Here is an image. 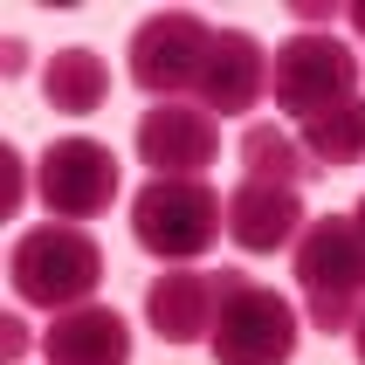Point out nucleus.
Segmentation results:
<instances>
[{"label":"nucleus","instance_id":"f257e3e1","mask_svg":"<svg viewBox=\"0 0 365 365\" xmlns=\"http://www.w3.org/2000/svg\"><path fill=\"white\" fill-rule=\"evenodd\" d=\"M7 276H14V297L21 304H35V310H83V304H97V289H103V248L90 227L76 221H41L28 227L14 242V255H7Z\"/></svg>","mask_w":365,"mask_h":365},{"label":"nucleus","instance_id":"f03ea898","mask_svg":"<svg viewBox=\"0 0 365 365\" xmlns=\"http://www.w3.org/2000/svg\"><path fill=\"white\" fill-rule=\"evenodd\" d=\"M297 255V297H304L310 331H359L365 317V242L351 214H324V221L304 227V242L289 248Z\"/></svg>","mask_w":365,"mask_h":365},{"label":"nucleus","instance_id":"7ed1b4c3","mask_svg":"<svg viewBox=\"0 0 365 365\" xmlns=\"http://www.w3.org/2000/svg\"><path fill=\"white\" fill-rule=\"evenodd\" d=\"M221 235H227V200L207 180H145L131 193V242L165 269H186Z\"/></svg>","mask_w":365,"mask_h":365},{"label":"nucleus","instance_id":"20e7f679","mask_svg":"<svg viewBox=\"0 0 365 365\" xmlns=\"http://www.w3.org/2000/svg\"><path fill=\"white\" fill-rule=\"evenodd\" d=\"M297 304H289L283 289L255 283L242 269H221V310H214V365H289L297 359Z\"/></svg>","mask_w":365,"mask_h":365},{"label":"nucleus","instance_id":"39448f33","mask_svg":"<svg viewBox=\"0 0 365 365\" xmlns=\"http://www.w3.org/2000/svg\"><path fill=\"white\" fill-rule=\"evenodd\" d=\"M365 48H351V41H338L324 28H304V35H289L276 56H269V97H276V110H289V118L304 124L317 118V110H331V103L359 97V76H365Z\"/></svg>","mask_w":365,"mask_h":365},{"label":"nucleus","instance_id":"423d86ee","mask_svg":"<svg viewBox=\"0 0 365 365\" xmlns=\"http://www.w3.org/2000/svg\"><path fill=\"white\" fill-rule=\"evenodd\" d=\"M124 56H131V83L152 103H180L186 90H200V69L214 56V28L193 7H165V14H145L131 28Z\"/></svg>","mask_w":365,"mask_h":365},{"label":"nucleus","instance_id":"0eeeda50","mask_svg":"<svg viewBox=\"0 0 365 365\" xmlns=\"http://www.w3.org/2000/svg\"><path fill=\"white\" fill-rule=\"evenodd\" d=\"M35 193L56 221H97L103 207L118 200V152L69 131V138H56L35 159Z\"/></svg>","mask_w":365,"mask_h":365},{"label":"nucleus","instance_id":"6e6552de","mask_svg":"<svg viewBox=\"0 0 365 365\" xmlns=\"http://www.w3.org/2000/svg\"><path fill=\"white\" fill-rule=\"evenodd\" d=\"M138 159L152 165V180H200L221 159V118H207L200 103H152L131 131Z\"/></svg>","mask_w":365,"mask_h":365},{"label":"nucleus","instance_id":"1a4fd4ad","mask_svg":"<svg viewBox=\"0 0 365 365\" xmlns=\"http://www.w3.org/2000/svg\"><path fill=\"white\" fill-rule=\"evenodd\" d=\"M262 97H269V48L248 28H214V56L200 69L193 103L207 118H248Z\"/></svg>","mask_w":365,"mask_h":365},{"label":"nucleus","instance_id":"9d476101","mask_svg":"<svg viewBox=\"0 0 365 365\" xmlns=\"http://www.w3.org/2000/svg\"><path fill=\"white\" fill-rule=\"evenodd\" d=\"M214 310H221V269H159L145 283V324L165 345L214 338Z\"/></svg>","mask_w":365,"mask_h":365},{"label":"nucleus","instance_id":"9b49d317","mask_svg":"<svg viewBox=\"0 0 365 365\" xmlns=\"http://www.w3.org/2000/svg\"><path fill=\"white\" fill-rule=\"evenodd\" d=\"M304 200L297 186H262V180H242L227 193V242L248 248V255H276V248H297L304 242Z\"/></svg>","mask_w":365,"mask_h":365},{"label":"nucleus","instance_id":"f8f14e48","mask_svg":"<svg viewBox=\"0 0 365 365\" xmlns=\"http://www.w3.org/2000/svg\"><path fill=\"white\" fill-rule=\"evenodd\" d=\"M41 351L48 365H131V324L110 304H83L41 331Z\"/></svg>","mask_w":365,"mask_h":365},{"label":"nucleus","instance_id":"ddd939ff","mask_svg":"<svg viewBox=\"0 0 365 365\" xmlns=\"http://www.w3.org/2000/svg\"><path fill=\"white\" fill-rule=\"evenodd\" d=\"M41 97H48V110H62V118H90V110H103V97H110V62H103L97 48L69 41V48H56L48 69H41Z\"/></svg>","mask_w":365,"mask_h":365},{"label":"nucleus","instance_id":"4468645a","mask_svg":"<svg viewBox=\"0 0 365 365\" xmlns=\"http://www.w3.org/2000/svg\"><path fill=\"white\" fill-rule=\"evenodd\" d=\"M297 145L317 165V180L359 165L365 159V97H345V103H331V110H317V118H304L297 124Z\"/></svg>","mask_w":365,"mask_h":365},{"label":"nucleus","instance_id":"2eb2a0df","mask_svg":"<svg viewBox=\"0 0 365 365\" xmlns=\"http://www.w3.org/2000/svg\"><path fill=\"white\" fill-rule=\"evenodd\" d=\"M242 180L304 186V180H317V165L304 159V145H297L289 124H248V131H242Z\"/></svg>","mask_w":365,"mask_h":365},{"label":"nucleus","instance_id":"dca6fc26","mask_svg":"<svg viewBox=\"0 0 365 365\" xmlns=\"http://www.w3.org/2000/svg\"><path fill=\"white\" fill-rule=\"evenodd\" d=\"M297 21H304V28H317V35H324L331 21H338V7H331V0H297Z\"/></svg>","mask_w":365,"mask_h":365},{"label":"nucleus","instance_id":"f3484780","mask_svg":"<svg viewBox=\"0 0 365 365\" xmlns=\"http://www.w3.org/2000/svg\"><path fill=\"white\" fill-rule=\"evenodd\" d=\"M21 351H28V324L7 317V324H0V359H21Z\"/></svg>","mask_w":365,"mask_h":365},{"label":"nucleus","instance_id":"a211bd4d","mask_svg":"<svg viewBox=\"0 0 365 365\" xmlns=\"http://www.w3.org/2000/svg\"><path fill=\"white\" fill-rule=\"evenodd\" d=\"M0 165H7V207H21V152H0Z\"/></svg>","mask_w":365,"mask_h":365},{"label":"nucleus","instance_id":"6ab92c4d","mask_svg":"<svg viewBox=\"0 0 365 365\" xmlns=\"http://www.w3.org/2000/svg\"><path fill=\"white\" fill-rule=\"evenodd\" d=\"M0 69H7V76H21V69H28V48H21V41H7V56H0Z\"/></svg>","mask_w":365,"mask_h":365},{"label":"nucleus","instance_id":"aec40b11","mask_svg":"<svg viewBox=\"0 0 365 365\" xmlns=\"http://www.w3.org/2000/svg\"><path fill=\"white\" fill-rule=\"evenodd\" d=\"M345 21H351V35H359V41H365V0H359V7H351V14H345Z\"/></svg>","mask_w":365,"mask_h":365},{"label":"nucleus","instance_id":"412c9836","mask_svg":"<svg viewBox=\"0 0 365 365\" xmlns=\"http://www.w3.org/2000/svg\"><path fill=\"white\" fill-rule=\"evenodd\" d=\"M351 351H359V365H365V317H359V331H351Z\"/></svg>","mask_w":365,"mask_h":365},{"label":"nucleus","instance_id":"4be33fe9","mask_svg":"<svg viewBox=\"0 0 365 365\" xmlns=\"http://www.w3.org/2000/svg\"><path fill=\"white\" fill-rule=\"evenodd\" d=\"M351 227H359V242H365V200H359V207H351Z\"/></svg>","mask_w":365,"mask_h":365}]
</instances>
